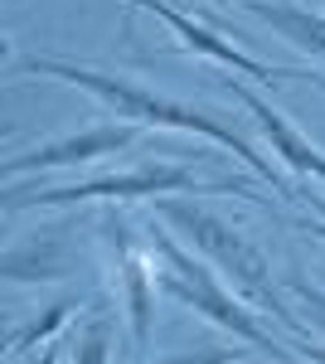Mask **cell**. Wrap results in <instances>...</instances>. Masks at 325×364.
Wrapping results in <instances>:
<instances>
[{
  "label": "cell",
  "instance_id": "cell-13",
  "mask_svg": "<svg viewBox=\"0 0 325 364\" xmlns=\"http://www.w3.org/2000/svg\"><path fill=\"white\" fill-rule=\"evenodd\" d=\"M243 355H252V345L243 350V340H233V345H199V350H175L170 360L161 364H238Z\"/></svg>",
  "mask_w": 325,
  "mask_h": 364
},
{
  "label": "cell",
  "instance_id": "cell-4",
  "mask_svg": "<svg viewBox=\"0 0 325 364\" xmlns=\"http://www.w3.org/2000/svg\"><path fill=\"white\" fill-rule=\"evenodd\" d=\"M209 190H233L243 199H257L247 185H204L194 166L185 161H151V166H132L117 170V175H97V180H73V185H34L20 190L10 180V195H5V214H25V209H73V204H127V199H165V195H209Z\"/></svg>",
  "mask_w": 325,
  "mask_h": 364
},
{
  "label": "cell",
  "instance_id": "cell-12",
  "mask_svg": "<svg viewBox=\"0 0 325 364\" xmlns=\"http://www.w3.org/2000/svg\"><path fill=\"white\" fill-rule=\"evenodd\" d=\"M112 345H117V316L107 296H97L92 311H82V326L73 336V364H112Z\"/></svg>",
  "mask_w": 325,
  "mask_h": 364
},
{
  "label": "cell",
  "instance_id": "cell-3",
  "mask_svg": "<svg viewBox=\"0 0 325 364\" xmlns=\"http://www.w3.org/2000/svg\"><path fill=\"white\" fill-rule=\"evenodd\" d=\"M146 248H151V257H156V282H161L165 296H175L180 306L199 311L209 326H218V331H228L233 340L252 345L257 355H272V360L301 355V345H287V340L272 336L267 326H262V311L252 306V301H243V296H233V291L218 282L214 262H209V257H194V248H185V243L170 233L165 219L161 224L151 219Z\"/></svg>",
  "mask_w": 325,
  "mask_h": 364
},
{
  "label": "cell",
  "instance_id": "cell-1",
  "mask_svg": "<svg viewBox=\"0 0 325 364\" xmlns=\"http://www.w3.org/2000/svg\"><path fill=\"white\" fill-rule=\"evenodd\" d=\"M20 68H25V73H39V78H58V83H68V87H82L87 97H97L102 107H112L117 117H127V122H136V127H161V132H185V136L214 141V146H223L233 161H243L262 185H272L277 195H287V199L297 195V190L277 175V166H272L267 156H262V151H257L233 122H223V117H214V112H199V107H190V102H175V97L156 92V87H141L136 78L102 73V68L73 63V58L25 54V58H20Z\"/></svg>",
  "mask_w": 325,
  "mask_h": 364
},
{
  "label": "cell",
  "instance_id": "cell-10",
  "mask_svg": "<svg viewBox=\"0 0 325 364\" xmlns=\"http://www.w3.org/2000/svg\"><path fill=\"white\" fill-rule=\"evenodd\" d=\"M247 15H257L262 25H272L287 44L306 49L311 58H325V15L306 10V5H292V0H243Z\"/></svg>",
  "mask_w": 325,
  "mask_h": 364
},
{
  "label": "cell",
  "instance_id": "cell-11",
  "mask_svg": "<svg viewBox=\"0 0 325 364\" xmlns=\"http://www.w3.org/2000/svg\"><path fill=\"white\" fill-rule=\"evenodd\" d=\"M73 316H82V296H58L54 306H44L39 316L15 321V326H10V336H5V355H10V360H20V355H29V350H44V345H49V340H54Z\"/></svg>",
  "mask_w": 325,
  "mask_h": 364
},
{
  "label": "cell",
  "instance_id": "cell-6",
  "mask_svg": "<svg viewBox=\"0 0 325 364\" xmlns=\"http://www.w3.org/2000/svg\"><path fill=\"white\" fill-rule=\"evenodd\" d=\"M136 10H146V15H156L165 25L180 34V49H190V54H204L209 63H223V68H233V73H243V78H257V83H282V78H316V68H301V63H262L257 54H243L238 44H228L223 34L214 29H204L194 15L185 10H175L170 0H132Z\"/></svg>",
  "mask_w": 325,
  "mask_h": 364
},
{
  "label": "cell",
  "instance_id": "cell-16",
  "mask_svg": "<svg viewBox=\"0 0 325 364\" xmlns=\"http://www.w3.org/2000/svg\"><path fill=\"white\" fill-rule=\"evenodd\" d=\"M306 199H311V204H316V209H321V214H325V204H321V195H306ZM306 233H316V238H325V224H306Z\"/></svg>",
  "mask_w": 325,
  "mask_h": 364
},
{
  "label": "cell",
  "instance_id": "cell-17",
  "mask_svg": "<svg viewBox=\"0 0 325 364\" xmlns=\"http://www.w3.org/2000/svg\"><path fill=\"white\" fill-rule=\"evenodd\" d=\"M311 87H321V92H325V78H321V73H316V78H311Z\"/></svg>",
  "mask_w": 325,
  "mask_h": 364
},
{
  "label": "cell",
  "instance_id": "cell-9",
  "mask_svg": "<svg viewBox=\"0 0 325 364\" xmlns=\"http://www.w3.org/2000/svg\"><path fill=\"white\" fill-rule=\"evenodd\" d=\"M58 233H63V228L39 233V238H29V243H10V252H5V282H58V277H68L73 248H68Z\"/></svg>",
  "mask_w": 325,
  "mask_h": 364
},
{
  "label": "cell",
  "instance_id": "cell-15",
  "mask_svg": "<svg viewBox=\"0 0 325 364\" xmlns=\"http://www.w3.org/2000/svg\"><path fill=\"white\" fill-rule=\"evenodd\" d=\"M58 360H63V350H58V340H49V345H44V350H39L29 364H58Z\"/></svg>",
  "mask_w": 325,
  "mask_h": 364
},
{
  "label": "cell",
  "instance_id": "cell-7",
  "mask_svg": "<svg viewBox=\"0 0 325 364\" xmlns=\"http://www.w3.org/2000/svg\"><path fill=\"white\" fill-rule=\"evenodd\" d=\"M136 146V122H92L78 132H63L54 141H39L20 156L5 161V180H20L29 170H58V166H82V161H102L117 151H132Z\"/></svg>",
  "mask_w": 325,
  "mask_h": 364
},
{
  "label": "cell",
  "instance_id": "cell-5",
  "mask_svg": "<svg viewBox=\"0 0 325 364\" xmlns=\"http://www.w3.org/2000/svg\"><path fill=\"white\" fill-rule=\"evenodd\" d=\"M97 228H102V238L117 252V291H122V311H127V331H132L136 350H146L151 345V331H156V291H161L156 257H151V248L146 252L136 248L127 219H117L112 209L97 219Z\"/></svg>",
  "mask_w": 325,
  "mask_h": 364
},
{
  "label": "cell",
  "instance_id": "cell-8",
  "mask_svg": "<svg viewBox=\"0 0 325 364\" xmlns=\"http://www.w3.org/2000/svg\"><path fill=\"white\" fill-rule=\"evenodd\" d=\"M223 92H228L233 102H243V107H247V117H252V122L262 127V136L272 141V156H282V166L292 170V175L325 185V151L311 136H301L297 127L287 122V112H282V107H272L262 92H252V87L238 83V78H228V83H223Z\"/></svg>",
  "mask_w": 325,
  "mask_h": 364
},
{
  "label": "cell",
  "instance_id": "cell-14",
  "mask_svg": "<svg viewBox=\"0 0 325 364\" xmlns=\"http://www.w3.org/2000/svg\"><path fill=\"white\" fill-rule=\"evenodd\" d=\"M287 291L301 301L306 326H311L316 336H325V291H321V287H311V282H301V277H287Z\"/></svg>",
  "mask_w": 325,
  "mask_h": 364
},
{
  "label": "cell",
  "instance_id": "cell-2",
  "mask_svg": "<svg viewBox=\"0 0 325 364\" xmlns=\"http://www.w3.org/2000/svg\"><path fill=\"white\" fill-rule=\"evenodd\" d=\"M156 219H165L175 233H185V243H190L199 257H209L218 272L233 282L252 306L262 311V316H277V321H282V331L301 345V355H306V360L325 364V345H316V331L301 321L297 311H287L282 287L272 282V257L247 238L243 228H233L228 219L209 214V209H204V204H194V199H175V195L156 199Z\"/></svg>",
  "mask_w": 325,
  "mask_h": 364
}]
</instances>
